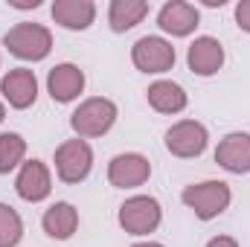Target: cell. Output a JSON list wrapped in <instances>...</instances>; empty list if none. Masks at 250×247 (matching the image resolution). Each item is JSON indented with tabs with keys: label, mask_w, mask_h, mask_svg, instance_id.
Wrapping results in <instances>:
<instances>
[{
	"label": "cell",
	"mask_w": 250,
	"mask_h": 247,
	"mask_svg": "<svg viewBox=\"0 0 250 247\" xmlns=\"http://www.w3.org/2000/svg\"><path fill=\"white\" fill-rule=\"evenodd\" d=\"M151 178V163L148 157L137 154V151H125V154H117L111 157L108 163V181L117 189H137Z\"/></svg>",
	"instance_id": "obj_9"
},
{
	"label": "cell",
	"mask_w": 250,
	"mask_h": 247,
	"mask_svg": "<svg viewBox=\"0 0 250 247\" xmlns=\"http://www.w3.org/2000/svg\"><path fill=\"white\" fill-rule=\"evenodd\" d=\"M207 247H239V242L233 236H215V239L207 242Z\"/></svg>",
	"instance_id": "obj_22"
},
{
	"label": "cell",
	"mask_w": 250,
	"mask_h": 247,
	"mask_svg": "<svg viewBox=\"0 0 250 247\" xmlns=\"http://www.w3.org/2000/svg\"><path fill=\"white\" fill-rule=\"evenodd\" d=\"M15 192H18V198L26 201V204H41V201H47L50 192H53V175H50L47 163H41V160H26V163L18 169Z\"/></svg>",
	"instance_id": "obj_8"
},
{
	"label": "cell",
	"mask_w": 250,
	"mask_h": 247,
	"mask_svg": "<svg viewBox=\"0 0 250 247\" xmlns=\"http://www.w3.org/2000/svg\"><path fill=\"white\" fill-rule=\"evenodd\" d=\"M146 15H148V3H146V0H111L108 23H111L114 32H128V29H134Z\"/></svg>",
	"instance_id": "obj_18"
},
{
	"label": "cell",
	"mask_w": 250,
	"mask_h": 247,
	"mask_svg": "<svg viewBox=\"0 0 250 247\" xmlns=\"http://www.w3.org/2000/svg\"><path fill=\"white\" fill-rule=\"evenodd\" d=\"M117 221H120V227H123L128 236H137L140 239V236H148V233H154L160 227L163 206L151 195H134V198H128L123 206H120Z\"/></svg>",
	"instance_id": "obj_4"
},
{
	"label": "cell",
	"mask_w": 250,
	"mask_h": 247,
	"mask_svg": "<svg viewBox=\"0 0 250 247\" xmlns=\"http://www.w3.org/2000/svg\"><path fill=\"white\" fill-rule=\"evenodd\" d=\"M23 157H26V140L15 131H3L0 134V175H9L18 166H23Z\"/></svg>",
	"instance_id": "obj_19"
},
{
	"label": "cell",
	"mask_w": 250,
	"mask_h": 247,
	"mask_svg": "<svg viewBox=\"0 0 250 247\" xmlns=\"http://www.w3.org/2000/svg\"><path fill=\"white\" fill-rule=\"evenodd\" d=\"M207 143H209V131L198 120H181L166 131V148L172 157H181V160L201 157L207 151Z\"/></svg>",
	"instance_id": "obj_7"
},
{
	"label": "cell",
	"mask_w": 250,
	"mask_h": 247,
	"mask_svg": "<svg viewBox=\"0 0 250 247\" xmlns=\"http://www.w3.org/2000/svg\"><path fill=\"white\" fill-rule=\"evenodd\" d=\"M117 117L120 111L108 96H90L70 114V128L76 131L79 140H96L114 128Z\"/></svg>",
	"instance_id": "obj_2"
},
{
	"label": "cell",
	"mask_w": 250,
	"mask_h": 247,
	"mask_svg": "<svg viewBox=\"0 0 250 247\" xmlns=\"http://www.w3.org/2000/svg\"><path fill=\"white\" fill-rule=\"evenodd\" d=\"M187 64L195 76H204V79L215 76L224 67V47H221V41L212 38V35L195 38L187 50Z\"/></svg>",
	"instance_id": "obj_13"
},
{
	"label": "cell",
	"mask_w": 250,
	"mask_h": 247,
	"mask_svg": "<svg viewBox=\"0 0 250 247\" xmlns=\"http://www.w3.org/2000/svg\"><path fill=\"white\" fill-rule=\"evenodd\" d=\"M6 120V105H3V99H0V123Z\"/></svg>",
	"instance_id": "obj_25"
},
{
	"label": "cell",
	"mask_w": 250,
	"mask_h": 247,
	"mask_svg": "<svg viewBox=\"0 0 250 247\" xmlns=\"http://www.w3.org/2000/svg\"><path fill=\"white\" fill-rule=\"evenodd\" d=\"M175 47L172 41L160 38V35H143L134 47H131V62L140 73L146 76H160V73H169L175 67Z\"/></svg>",
	"instance_id": "obj_6"
},
{
	"label": "cell",
	"mask_w": 250,
	"mask_h": 247,
	"mask_svg": "<svg viewBox=\"0 0 250 247\" xmlns=\"http://www.w3.org/2000/svg\"><path fill=\"white\" fill-rule=\"evenodd\" d=\"M215 163L230 175H248L250 172V134L233 131L215 145Z\"/></svg>",
	"instance_id": "obj_12"
},
{
	"label": "cell",
	"mask_w": 250,
	"mask_h": 247,
	"mask_svg": "<svg viewBox=\"0 0 250 247\" xmlns=\"http://www.w3.org/2000/svg\"><path fill=\"white\" fill-rule=\"evenodd\" d=\"M181 201L187 204L189 209L201 218V221H212L218 218L230 201H233V192L224 181H201V184H192L181 192Z\"/></svg>",
	"instance_id": "obj_3"
},
{
	"label": "cell",
	"mask_w": 250,
	"mask_h": 247,
	"mask_svg": "<svg viewBox=\"0 0 250 247\" xmlns=\"http://www.w3.org/2000/svg\"><path fill=\"white\" fill-rule=\"evenodd\" d=\"M9 6H15V9H38L41 0H9Z\"/></svg>",
	"instance_id": "obj_23"
},
{
	"label": "cell",
	"mask_w": 250,
	"mask_h": 247,
	"mask_svg": "<svg viewBox=\"0 0 250 247\" xmlns=\"http://www.w3.org/2000/svg\"><path fill=\"white\" fill-rule=\"evenodd\" d=\"M3 47L21 59V62H44L53 50V32L44 23H32V21H21L15 23L6 35H3Z\"/></svg>",
	"instance_id": "obj_1"
},
{
	"label": "cell",
	"mask_w": 250,
	"mask_h": 247,
	"mask_svg": "<svg viewBox=\"0 0 250 247\" xmlns=\"http://www.w3.org/2000/svg\"><path fill=\"white\" fill-rule=\"evenodd\" d=\"M56 175H59V181L62 184H82L87 175H90V169H93V148H90V143L87 140H64L62 145L56 148Z\"/></svg>",
	"instance_id": "obj_5"
},
{
	"label": "cell",
	"mask_w": 250,
	"mask_h": 247,
	"mask_svg": "<svg viewBox=\"0 0 250 247\" xmlns=\"http://www.w3.org/2000/svg\"><path fill=\"white\" fill-rule=\"evenodd\" d=\"M236 23L242 32H250V0H239L236 3Z\"/></svg>",
	"instance_id": "obj_21"
},
{
	"label": "cell",
	"mask_w": 250,
	"mask_h": 247,
	"mask_svg": "<svg viewBox=\"0 0 250 247\" xmlns=\"http://www.w3.org/2000/svg\"><path fill=\"white\" fill-rule=\"evenodd\" d=\"M41 227H44V233H47L50 239L67 242V239H73V233L79 230V209H76L70 201H56V204L44 212Z\"/></svg>",
	"instance_id": "obj_16"
},
{
	"label": "cell",
	"mask_w": 250,
	"mask_h": 247,
	"mask_svg": "<svg viewBox=\"0 0 250 247\" xmlns=\"http://www.w3.org/2000/svg\"><path fill=\"white\" fill-rule=\"evenodd\" d=\"M0 93H3V99L9 102V108L26 111V108H32L35 99H38V79H35L32 70L15 67V70H9V73L0 79Z\"/></svg>",
	"instance_id": "obj_10"
},
{
	"label": "cell",
	"mask_w": 250,
	"mask_h": 247,
	"mask_svg": "<svg viewBox=\"0 0 250 247\" xmlns=\"http://www.w3.org/2000/svg\"><path fill=\"white\" fill-rule=\"evenodd\" d=\"M146 99H148V105H151L157 114H181L189 105L187 90H184L178 82H169V79H160V82L148 84Z\"/></svg>",
	"instance_id": "obj_17"
},
{
	"label": "cell",
	"mask_w": 250,
	"mask_h": 247,
	"mask_svg": "<svg viewBox=\"0 0 250 247\" xmlns=\"http://www.w3.org/2000/svg\"><path fill=\"white\" fill-rule=\"evenodd\" d=\"M23 239V221L18 209L0 201V247H18Z\"/></svg>",
	"instance_id": "obj_20"
},
{
	"label": "cell",
	"mask_w": 250,
	"mask_h": 247,
	"mask_svg": "<svg viewBox=\"0 0 250 247\" xmlns=\"http://www.w3.org/2000/svg\"><path fill=\"white\" fill-rule=\"evenodd\" d=\"M198 23H201V12L192 3H187V0H169L157 12V26L166 35H172V38H187V35H192L198 29Z\"/></svg>",
	"instance_id": "obj_11"
},
{
	"label": "cell",
	"mask_w": 250,
	"mask_h": 247,
	"mask_svg": "<svg viewBox=\"0 0 250 247\" xmlns=\"http://www.w3.org/2000/svg\"><path fill=\"white\" fill-rule=\"evenodd\" d=\"M50 15L59 26L70 32H82L96 21V3L93 0H53Z\"/></svg>",
	"instance_id": "obj_15"
},
{
	"label": "cell",
	"mask_w": 250,
	"mask_h": 247,
	"mask_svg": "<svg viewBox=\"0 0 250 247\" xmlns=\"http://www.w3.org/2000/svg\"><path fill=\"white\" fill-rule=\"evenodd\" d=\"M82 90H84V73H82L76 64H70V62L56 64V67L47 73V93L53 96V102L67 105V102L79 99Z\"/></svg>",
	"instance_id": "obj_14"
},
{
	"label": "cell",
	"mask_w": 250,
	"mask_h": 247,
	"mask_svg": "<svg viewBox=\"0 0 250 247\" xmlns=\"http://www.w3.org/2000/svg\"><path fill=\"white\" fill-rule=\"evenodd\" d=\"M131 247H166V245H160V242H137V245H131Z\"/></svg>",
	"instance_id": "obj_24"
}]
</instances>
